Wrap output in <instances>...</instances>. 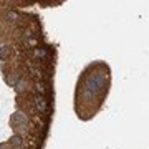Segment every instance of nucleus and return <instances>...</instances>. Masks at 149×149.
Returning a JSON list of instances; mask_svg holds the SVG:
<instances>
[{
  "label": "nucleus",
  "mask_w": 149,
  "mask_h": 149,
  "mask_svg": "<svg viewBox=\"0 0 149 149\" xmlns=\"http://www.w3.org/2000/svg\"><path fill=\"white\" fill-rule=\"evenodd\" d=\"M35 55H37V56H40V58H45V56H47V52H45L43 48H38L37 52H35Z\"/></svg>",
  "instance_id": "5"
},
{
  "label": "nucleus",
  "mask_w": 149,
  "mask_h": 149,
  "mask_svg": "<svg viewBox=\"0 0 149 149\" xmlns=\"http://www.w3.org/2000/svg\"><path fill=\"white\" fill-rule=\"evenodd\" d=\"M22 144H23V139L20 136H13L12 138V146H15V148H20Z\"/></svg>",
  "instance_id": "4"
},
{
  "label": "nucleus",
  "mask_w": 149,
  "mask_h": 149,
  "mask_svg": "<svg viewBox=\"0 0 149 149\" xmlns=\"http://www.w3.org/2000/svg\"><path fill=\"white\" fill-rule=\"evenodd\" d=\"M33 103H35V108H37L40 113H47L48 103H47V100H45V96H35Z\"/></svg>",
  "instance_id": "1"
},
{
  "label": "nucleus",
  "mask_w": 149,
  "mask_h": 149,
  "mask_svg": "<svg viewBox=\"0 0 149 149\" xmlns=\"http://www.w3.org/2000/svg\"><path fill=\"white\" fill-rule=\"evenodd\" d=\"M8 55H10V48L8 47H2L0 48V60H5Z\"/></svg>",
  "instance_id": "3"
},
{
  "label": "nucleus",
  "mask_w": 149,
  "mask_h": 149,
  "mask_svg": "<svg viewBox=\"0 0 149 149\" xmlns=\"http://www.w3.org/2000/svg\"><path fill=\"white\" fill-rule=\"evenodd\" d=\"M25 121H27V116H25V114H22V113H15V114H13V118H12L13 126L20 124V123H25Z\"/></svg>",
  "instance_id": "2"
}]
</instances>
